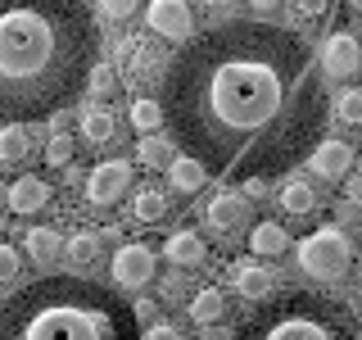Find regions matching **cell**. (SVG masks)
I'll return each mask as SVG.
<instances>
[{"mask_svg":"<svg viewBox=\"0 0 362 340\" xmlns=\"http://www.w3.org/2000/svg\"><path fill=\"white\" fill-rule=\"evenodd\" d=\"M294 254H299V268L308 272V277H317V281H339L349 272V264H354V241H349L339 227H322V232L303 236Z\"/></svg>","mask_w":362,"mask_h":340,"instance_id":"obj_5","label":"cell"},{"mask_svg":"<svg viewBox=\"0 0 362 340\" xmlns=\"http://www.w3.org/2000/svg\"><path fill=\"white\" fill-rule=\"evenodd\" d=\"M231 286H235V295H245L249 304H263V300H272V290H276V272L254 264V259H240V264L231 268Z\"/></svg>","mask_w":362,"mask_h":340,"instance_id":"obj_12","label":"cell"},{"mask_svg":"<svg viewBox=\"0 0 362 340\" xmlns=\"http://www.w3.org/2000/svg\"><path fill=\"white\" fill-rule=\"evenodd\" d=\"M37 154V132L28 123H5L0 128V168H23Z\"/></svg>","mask_w":362,"mask_h":340,"instance_id":"obj_13","label":"cell"},{"mask_svg":"<svg viewBox=\"0 0 362 340\" xmlns=\"http://www.w3.org/2000/svg\"><path fill=\"white\" fill-rule=\"evenodd\" d=\"M249 5H254V9H263V14H267V9H276L281 0H249Z\"/></svg>","mask_w":362,"mask_h":340,"instance_id":"obj_40","label":"cell"},{"mask_svg":"<svg viewBox=\"0 0 362 340\" xmlns=\"http://www.w3.org/2000/svg\"><path fill=\"white\" fill-rule=\"evenodd\" d=\"M145 23H150L154 37H168V41H195V14H190L186 0H150L145 5Z\"/></svg>","mask_w":362,"mask_h":340,"instance_id":"obj_10","label":"cell"},{"mask_svg":"<svg viewBox=\"0 0 362 340\" xmlns=\"http://www.w3.org/2000/svg\"><path fill=\"white\" fill-rule=\"evenodd\" d=\"M235 340H358V322L344 304L313 290H286L254 304L235 327Z\"/></svg>","mask_w":362,"mask_h":340,"instance_id":"obj_4","label":"cell"},{"mask_svg":"<svg viewBox=\"0 0 362 340\" xmlns=\"http://www.w3.org/2000/svg\"><path fill=\"white\" fill-rule=\"evenodd\" d=\"M23 249H28L37 264H59V259L68 254V241L59 232H50V227H32L28 241H23Z\"/></svg>","mask_w":362,"mask_h":340,"instance_id":"obj_23","label":"cell"},{"mask_svg":"<svg viewBox=\"0 0 362 340\" xmlns=\"http://www.w3.org/2000/svg\"><path fill=\"white\" fill-rule=\"evenodd\" d=\"M254 209H249L245 196H235V191H218L209 204H204V227H209L218 241H235V236L254 232Z\"/></svg>","mask_w":362,"mask_h":340,"instance_id":"obj_6","label":"cell"},{"mask_svg":"<svg viewBox=\"0 0 362 340\" xmlns=\"http://www.w3.org/2000/svg\"><path fill=\"white\" fill-rule=\"evenodd\" d=\"M281 209L294 213V218H303V213H317L322 209V196H317V186L313 181H303V177H290L286 186H281Z\"/></svg>","mask_w":362,"mask_h":340,"instance_id":"obj_19","label":"cell"},{"mask_svg":"<svg viewBox=\"0 0 362 340\" xmlns=\"http://www.w3.org/2000/svg\"><path fill=\"white\" fill-rule=\"evenodd\" d=\"M290 5H294V14H299V18H326L335 0H290Z\"/></svg>","mask_w":362,"mask_h":340,"instance_id":"obj_32","label":"cell"},{"mask_svg":"<svg viewBox=\"0 0 362 340\" xmlns=\"http://www.w3.org/2000/svg\"><path fill=\"white\" fill-rule=\"evenodd\" d=\"M95 45L82 0H0V118H54L90 82Z\"/></svg>","mask_w":362,"mask_h":340,"instance_id":"obj_2","label":"cell"},{"mask_svg":"<svg viewBox=\"0 0 362 340\" xmlns=\"http://www.w3.org/2000/svg\"><path fill=\"white\" fill-rule=\"evenodd\" d=\"M82 141H90V145H113L118 141V118H113V109H105V105L82 109Z\"/></svg>","mask_w":362,"mask_h":340,"instance_id":"obj_20","label":"cell"},{"mask_svg":"<svg viewBox=\"0 0 362 340\" xmlns=\"http://www.w3.org/2000/svg\"><path fill=\"white\" fill-rule=\"evenodd\" d=\"M199 340H235V336H231V332H218V327H209V332H204Z\"/></svg>","mask_w":362,"mask_h":340,"instance_id":"obj_38","label":"cell"},{"mask_svg":"<svg viewBox=\"0 0 362 340\" xmlns=\"http://www.w3.org/2000/svg\"><path fill=\"white\" fill-rule=\"evenodd\" d=\"M127 118H132V128L141 136H158V123L168 118V109L158 105V100H150V96H136L132 109H127Z\"/></svg>","mask_w":362,"mask_h":340,"instance_id":"obj_25","label":"cell"},{"mask_svg":"<svg viewBox=\"0 0 362 340\" xmlns=\"http://www.w3.org/2000/svg\"><path fill=\"white\" fill-rule=\"evenodd\" d=\"M118 86H122V77L113 73L109 64H95V73H90V82H86V91L95 96V105H105V100H113V96H118Z\"/></svg>","mask_w":362,"mask_h":340,"instance_id":"obj_28","label":"cell"},{"mask_svg":"<svg viewBox=\"0 0 362 340\" xmlns=\"http://www.w3.org/2000/svg\"><path fill=\"white\" fill-rule=\"evenodd\" d=\"M177 145L168 141V136H141V145H136V164L141 168H173L177 159H173Z\"/></svg>","mask_w":362,"mask_h":340,"instance_id":"obj_26","label":"cell"},{"mask_svg":"<svg viewBox=\"0 0 362 340\" xmlns=\"http://www.w3.org/2000/svg\"><path fill=\"white\" fill-rule=\"evenodd\" d=\"M145 340H181V327L158 322V327H150V332H145Z\"/></svg>","mask_w":362,"mask_h":340,"instance_id":"obj_35","label":"cell"},{"mask_svg":"<svg viewBox=\"0 0 362 340\" xmlns=\"http://www.w3.org/2000/svg\"><path fill=\"white\" fill-rule=\"evenodd\" d=\"M50 200H54V186L45 177H37V173H23L14 186H9V209L14 213H37Z\"/></svg>","mask_w":362,"mask_h":340,"instance_id":"obj_16","label":"cell"},{"mask_svg":"<svg viewBox=\"0 0 362 340\" xmlns=\"http://www.w3.org/2000/svg\"><path fill=\"white\" fill-rule=\"evenodd\" d=\"M263 196H267L263 181H249V186H245V200H263Z\"/></svg>","mask_w":362,"mask_h":340,"instance_id":"obj_37","label":"cell"},{"mask_svg":"<svg viewBox=\"0 0 362 340\" xmlns=\"http://www.w3.org/2000/svg\"><path fill=\"white\" fill-rule=\"evenodd\" d=\"M331 118L344 123V128H362V86H344L331 100Z\"/></svg>","mask_w":362,"mask_h":340,"instance_id":"obj_27","label":"cell"},{"mask_svg":"<svg viewBox=\"0 0 362 340\" xmlns=\"http://www.w3.org/2000/svg\"><path fill=\"white\" fill-rule=\"evenodd\" d=\"M163 109L177 145L226 181H267L326 141V73L303 37L235 18L181 45Z\"/></svg>","mask_w":362,"mask_h":340,"instance_id":"obj_1","label":"cell"},{"mask_svg":"<svg viewBox=\"0 0 362 340\" xmlns=\"http://www.w3.org/2000/svg\"><path fill=\"white\" fill-rule=\"evenodd\" d=\"M308 168H313L317 177H331V181L344 177L349 168H354V145H349V141H335V136H326V141L308 154Z\"/></svg>","mask_w":362,"mask_h":340,"instance_id":"obj_15","label":"cell"},{"mask_svg":"<svg viewBox=\"0 0 362 340\" xmlns=\"http://www.w3.org/2000/svg\"><path fill=\"white\" fill-rule=\"evenodd\" d=\"M0 200H9V186H5V181H0Z\"/></svg>","mask_w":362,"mask_h":340,"instance_id":"obj_42","label":"cell"},{"mask_svg":"<svg viewBox=\"0 0 362 340\" xmlns=\"http://www.w3.org/2000/svg\"><path fill=\"white\" fill-rule=\"evenodd\" d=\"M68 259H73V268H95L105 259V236L100 232H73L68 236Z\"/></svg>","mask_w":362,"mask_h":340,"instance_id":"obj_24","label":"cell"},{"mask_svg":"<svg viewBox=\"0 0 362 340\" xmlns=\"http://www.w3.org/2000/svg\"><path fill=\"white\" fill-rule=\"evenodd\" d=\"M73 154H77L73 136H50V145H45V164L50 168H73Z\"/></svg>","mask_w":362,"mask_h":340,"instance_id":"obj_29","label":"cell"},{"mask_svg":"<svg viewBox=\"0 0 362 340\" xmlns=\"http://www.w3.org/2000/svg\"><path fill=\"white\" fill-rule=\"evenodd\" d=\"M349 9H354V14L362 18V0H349Z\"/></svg>","mask_w":362,"mask_h":340,"instance_id":"obj_41","label":"cell"},{"mask_svg":"<svg viewBox=\"0 0 362 340\" xmlns=\"http://www.w3.org/2000/svg\"><path fill=\"white\" fill-rule=\"evenodd\" d=\"M190 317H195L199 327H218L226 317V290L222 286H199L190 295Z\"/></svg>","mask_w":362,"mask_h":340,"instance_id":"obj_21","label":"cell"},{"mask_svg":"<svg viewBox=\"0 0 362 340\" xmlns=\"http://www.w3.org/2000/svg\"><path fill=\"white\" fill-rule=\"evenodd\" d=\"M173 64L177 60L158 41H145V37H132L127 41V82L136 91H145V86H154V82H168V77H173Z\"/></svg>","mask_w":362,"mask_h":340,"instance_id":"obj_8","label":"cell"},{"mask_svg":"<svg viewBox=\"0 0 362 340\" xmlns=\"http://www.w3.org/2000/svg\"><path fill=\"white\" fill-rule=\"evenodd\" d=\"M349 196H354V204H362V173L354 177V186H349Z\"/></svg>","mask_w":362,"mask_h":340,"instance_id":"obj_39","label":"cell"},{"mask_svg":"<svg viewBox=\"0 0 362 340\" xmlns=\"http://www.w3.org/2000/svg\"><path fill=\"white\" fill-rule=\"evenodd\" d=\"M23 277V259L14 245H0V286H14V281Z\"/></svg>","mask_w":362,"mask_h":340,"instance_id":"obj_31","label":"cell"},{"mask_svg":"<svg viewBox=\"0 0 362 340\" xmlns=\"http://www.w3.org/2000/svg\"><path fill=\"white\" fill-rule=\"evenodd\" d=\"M249 249H254L258 259H281L290 249V232L281 222L263 218V222H254V232H249Z\"/></svg>","mask_w":362,"mask_h":340,"instance_id":"obj_17","label":"cell"},{"mask_svg":"<svg viewBox=\"0 0 362 340\" xmlns=\"http://www.w3.org/2000/svg\"><path fill=\"white\" fill-rule=\"evenodd\" d=\"M322 68H326V77H354V73H362V41L354 37V32H335V37H326Z\"/></svg>","mask_w":362,"mask_h":340,"instance_id":"obj_11","label":"cell"},{"mask_svg":"<svg viewBox=\"0 0 362 340\" xmlns=\"http://www.w3.org/2000/svg\"><path fill=\"white\" fill-rule=\"evenodd\" d=\"M154 268H158L154 249L141 245V241H127V245H118V254L109 259V281L118 290H145L154 281Z\"/></svg>","mask_w":362,"mask_h":340,"instance_id":"obj_7","label":"cell"},{"mask_svg":"<svg viewBox=\"0 0 362 340\" xmlns=\"http://www.w3.org/2000/svg\"><path fill=\"white\" fill-rule=\"evenodd\" d=\"M0 340H141L122 295L86 277H41L0 304Z\"/></svg>","mask_w":362,"mask_h":340,"instance_id":"obj_3","label":"cell"},{"mask_svg":"<svg viewBox=\"0 0 362 340\" xmlns=\"http://www.w3.org/2000/svg\"><path fill=\"white\" fill-rule=\"evenodd\" d=\"M95 9H100L105 23H127L136 9H141V0H95Z\"/></svg>","mask_w":362,"mask_h":340,"instance_id":"obj_30","label":"cell"},{"mask_svg":"<svg viewBox=\"0 0 362 340\" xmlns=\"http://www.w3.org/2000/svg\"><path fill=\"white\" fill-rule=\"evenodd\" d=\"M163 259L173 268H181V272H190V268H204V264H209V245H204L199 232H173L163 241Z\"/></svg>","mask_w":362,"mask_h":340,"instance_id":"obj_14","label":"cell"},{"mask_svg":"<svg viewBox=\"0 0 362 340\" xmlns=\"http://www.w3.org/2000/svg\"><path fill=\"white\" fill-rule=\"evenodd\" d=\"M132 222L136 227H158L168 222V196L158 186H141L132 196Z\"/></svg>","mask_w":362,"mask_h":340,"instance_id":"obj_18","label":"cell"},{"mask_svg":"<svg viewBox=\"0 0 362 340\" xmlns=\"http://www.w3.org/2000/svg\"><path fill=\"white\" fill-rule=\"evenodd\" d=\"M358 340H362V327H358Z\"/></svg>","mask_w":362,"mask_h":340,"instance_id":"obj_43","label":"cell"},{"mask_svg":"<svg viewBox=\"0 0 362 340\" xmlns=\"http://www.w3.org/2000/svg\"><path fill=\"white\" fill-rule=\"evenodd\" d=\"M168 177H173V191L177 196H199L204 186H209V168L199 164V159H190V154H181L173 168H168Z\"/></svg>","mask_w":362,"mask_h":340,"instance_id":"obj_22","label":"cell"},{"mask_svg":"<svg viewBox=\"0 0 362 340\" xmlns=\"http://www.w3.org/2000/svg\"><path fill=\"white\" fill-rule=\"evenodd\" d=\"M127 191H132V164H122V159H105L86 173V204H95V209H113Z\"/></svg>","mask_w":362,"mask_h":340,"instance_id":"obj_9","label":"cell"},{"mask_svg":"<svg viewBox=\"0 0 362 340\" xmlns=\"http://www.w3.org/2000/svg\"><path fill=\"white\" fill-rule=\"evenodd\" d=\"M132 313H136V322L158 327V304H154V300H136V304H132Z\"/></svg>","mask_w":362,"mask_h":340,"instance_id":"obj_33","label":"cell"},{"mask_svg":"<svg viewBox=\"0 0 362 340\" xmlns=\"http://www.w3.org/2000/svg\"><path fill=\"white\" fill-rule=\"evenodd\" d=\"M181 295H186V281H181L177 272H173V277H163V300H173V304H181Z\"/></svg>","mask_w":362,"mask_h":340,"instance_id":"obj_34","label":"cell"},{"mask_svg":"<svg viewBox=\"0 0 362 340\" xmlns=\"http://www.w3.org/2000/svg\"><path fill=\"white\" fill-rule=\"evenodd\" d=\"M199 5L209 9L213 18H218V14H226V9H235V0H199Z\"/></svg>","mask_w":362,"mask_h":340,"instance_id":"obj_36","label":"cell"}]
</instances>
